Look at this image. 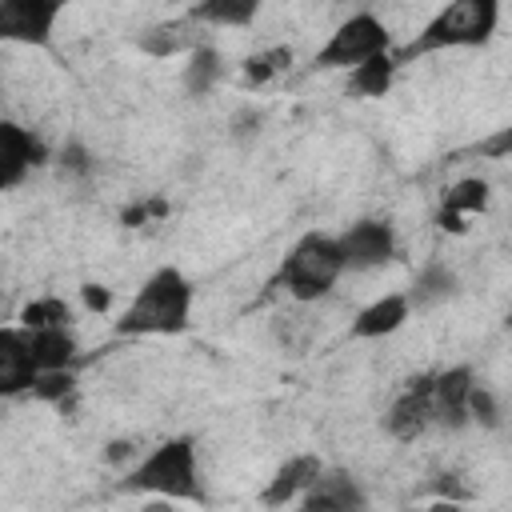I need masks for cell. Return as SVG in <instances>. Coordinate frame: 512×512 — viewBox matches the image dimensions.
<instances>
[{
	"mask_svg": "<svg viewBox=\"0 0 512 512\" xmlns=\"http://www.w3.org/2000/svg\"><path fill=\"white\" fill-rule=\"evenodd\" d=\"M188 316H192V284L180 268L164 264L136 288L116 328L124 336H176L188 328Z\"/></svg>",
	"mask_w": 512,
	"mask_h": 512,
	"instance_id": "1",
	"label": "cell"
},
{
	"mask_svg": "<svg viewBox=\"0 0 512 512\" xmlns=\"http://www.w3.org/2000/svg\"><path fill=\"white\" fill-rule=\"evenodd\" d=\"M500 24V0H448L420 32L412 44H404L396 52V60H412V56H428V52H444V48H480L492 40Z\"/></svg>",
	"mask_w": 512,
	"mask_h": 512,
	"instance_id": "2",
	"label": "cell"
},
{
	"mask_svg": "<svg viewBox=\"0 0 512 512\" xmlns=\"http://www.w3.org/2000/svg\"><path fill=\"white\" fill-rule=\"evenodd\" d=\"M344 272H348V264H344L340 240L324 236V232H304L280 264V284L288 288L292 300L312 304V300L328 296Z\"/></svg>",
	"mask_w": 512,
	"mask_h": 512,
	"instance_id": "3",
	"label": "cell"
},
{
	"mask_svg": "<svg viewBox=\"0 0 512 512\" xmlns=\"http://www.w3.org/2000/svg\"><path fill=\"white\" fill-rule=\"evenodd\" d=\"M124 484L132 492H152V496H168V500H204L200 492V468H196V444L188 436L164 440L160 448H152L136 468H128Z\"/></svg>",
	"mask_w": 512,
	"mask_h": 512,
	"instance_id": "4",
	"label": "cell"
},
{
	"mask_svg": "<svg viewBox=\"0 0 512 512\" xmlns=\"http://www.w3.org/2000/svg\"><path fill=\"white\" fill-rule=\"evenodd\" d=\"M388 44H392V36H388V28H384V20L380 16H372V12H356V16H348L332 36H328V44L316 52V68H356V64H364L368 56H376V52H388Z\"/></svg>",
	"mask_w": 512,
	"mask_h": 512,
	"instance_id": "5",
	"label": "cell"
},
{
	"mask_svg": "<svg viewBox=\"0 0 512 512\" xmlns=\"http://www.w3.org/2000/svg\"><path fill=\"white\" fill-rule=\"evenodd\" d=\"M60 16V0H0V40L24 48H48Z\"/></svg>",
	"mask_w": 512,
	"mask_h": 512,
	"instance_id": "6",
	"label": "cell"
},
{
	"mask_svg": "<svg viewBox=\"0 0 512 512\" xmlns=\"http://www.w3.org/2000/svg\"><path fill=\"white\" fill-rule=\"evenodd\" d=\"M336 240H340L344 264H348L352 272L384 268V264L396 256V232H392L388 220H356V224H348Z\"/></svg>",
	"mask_w": 512,
	"mask_h": 512,
	"instance_id": "7",
	"label": "cell"
},
{
	"mask_svg": "<svg viewBox=\"0 0 512 512\" xmlns=\"http://www.w3.org/2000/svg\"><path fill=\"white\" fill-rule=\"evenodd\" d=\"M428 424H432V376L424 372V376H412L408 388L392 400V408L384 416V428H388L392 440L412 444L428 432Z\"/></svg>",
	"mask_w": 512,
	"mask_h": 512,
	"instance_id": "8",
	"label": "cell"
},
{
	"mask_svg": "<svg viewBox=\"0 0 512 512\" xmlns=\"http://www.w3.org/2000/svg\"><path fill=\"white\" fill-rule=\"evenodd\" d=\"M476 376L468 364H456V368H444L432 376V424H444L452 432L468 428L472 416H468V392H472Z\"/></svg>",
	"mask_w": 512,
	"mask_h": 512,
	"instance_id": "9",
	"label": "cell"
},
{
	"mask_svg": "<svg viewBox=\"0 0 512 512\" xmlns=\"http://www.w3.org/2000/svg\"><path fill=\"white\" fill-rule=\"evenodd\" d=\"M48 164V148L40 136H32L28 128H20L16 120L0 124V184L16 188L32 168Z\"/></svg>",
	"mask_w": 512,
	"mask_h": 512,
	"instance_id": "10",
	"label": "cell"
},
{
	"mask_svg": "<svg viewBox=\"0 0 512 512\" xmlns=\"http://www.w3.org/2000/svg\"><path fill=\"white\" fill-rule=\"evenodd\" d=\"M36 356H32V340L24 324H8L0 332V392L4 396H20L32 392L36 380Z\"/></svg>",
	"mask_w": 512,
	"mask_h": 512,
	"instance_id": "11",
	"label": "cell"
},
{
	"mask_svg": "<svg viewBox=\"0 0 512 512\" xmlns=\"http://www.w3.org/2000/svg\"><path fill=\"white\" fill-rule=\"evenodd\" d=\"M364 504H368V496L344 468H324L312 480V488L300 496V508H308V512H352Z\"/></svg>",
	"mask_w": 512,
	"mask_h": 512,
	"instance_id": "12",
	"label": "cell"
},
{
	"mask_svg": "<svg viewBox=\"0 0 512 512\" xmlns=\"http://www.w3.org/2000/svg\"><path fill=\"white\" fill-rule=\"evenodd\" d=\"M324 472V464H320V456H292V460H284L280 468H276V476L268 480V488L260 492V500L268 504V508H288V504H300V496L312 488V480Z\"/></svg>",
	"mask_w": 512,
	"mask_h": 512,
	"instance_id": "13",
	"label": "cell"
},
{
	"mask_svg": "<svg viewBox=\"0 0 512 512\" xmlns=\"http://www.w3.org/2000/svg\"><path fill=\"white\" fill-rule=\"evenodd\" d=\"M408 316H412V300H408L404 292H388V296H380V300H372V304H364V308L356 312L352 336H356V340L392 336V332H400V328L408 324Z\"/></svg>",
	"mask_w": 512,
	"mask_h": 512,
	"instance_id": "14",
	"label": "cell"
},
{
	"mask_svg": "<svg viewBox=\"0 0 512 512\" xmlns=\"http://www.w3.org/2000/svg\"><path fill=\"white\" fill-rule=\"evenodd\" d=\"M396 68H400V60H396L392 52H376V56H368L364 64H356V68L348 72V88H352L356 96H364V100H380V96L392 92Z\"/></svg>",
	"mask_w": 512,
	"mask_h": 512,
	"instance_id": "15",
	"label": "cell"
},
{
	"mask_svg": "<svg viewBox=\"0 0 512 512\" xmlns=\"http://www.w3.org/2000/svg\"><path fill=\"white\" fill-rule=\"evenodd\" d=\"M264 0H196L188 12V24H212V28H248L260 16Z\"/></svg>",
	"mask_w": 512,
	"mask_h": 512,
	"instance_id": "16",
	"label": "cell"
},
{
	"mask_svg": "<svg viewBox=\"0 0 512 512\" xmlns=\"http://www.w3.org/2000/svg\"><path fill=\"white\" fill-rule=\"evenodd\" d=\"M28 340H32V356H36V368H72L76 364V336L72 328H28Z\"/></svg>",
	"mask_w": 512,
	"mask_h": 512,
	"instance_id": "17",
	"label": "cell"
},
{
	"mask_svg": "<svg viewBox=\"0 0 512 512\" xmlns=\"http://www.w3.org/2000/svg\"><path fill=\"white\" fill-rule=\"evenodd\" d=\"M220 72H224V60H220V52H216L212 44L188 48V60H184V92H188L192 100L208 96V92L216 88Z\"/></svg>",
	"mask_w": 512,
	"mask_h": 512,
	"instance_id": "18",
	"label": "cell"
},
{
	"mask_svg": "<svg viewBox=\"0 0 512 512\" xmlns=\"http://www.w3.org/2000/svg\"><path fill=\"white\" fill-rule=\"evenodd\" d=\"M448 296H456V272L448 264H440V260L424 264L416 272V280H412V292H408L412 308H432V304H444Z\"/></svg>",
	"mask_w": 512,
	"mask_h": 512,
	"instance_id": "19",
	"label": "cell"
},
{
	"mask_svg": "<svg viewBox=\"0 0 512 512\" xmlns=\"http://www.w3.org/2000/svg\"><path fill=\"white\" fill-rule=\"evenodd\" d=\"M440 208L460 212V216H476L488 208V180L480 176H460L440 192Z\"/></svg>",
	"mask_w": 512,
	"mask_h": 512,
	"instance_id": "20",
	"label": "cell"
},
{
	"mask_svg": "<svg viewBox=\"0 0 512 512\" xmlns=\"http://www.w3.org/2000/svg\"><path fill=\"white\" fill-rule=\"evenodd\" d=\"M32 396L60 404V408H72L76 404V372L72 368H40L32 380Z\"/></svg>",
	"mask_w": 512,
	"mask_h": 512,
	"instance_id": "21",
	"label": "cell"
},
{
	"mask_svg": "<svg viewBox=\"0 0 512 512\" xmlns=\"http://www.w3.org/2000/svg\"><path fill=\"white\" fill-rule=\"evenodd\" d=\"M16 324H24V328H64V324H72V308L60 300V296H36V300H28L24 308H20V316H16Z\"/></svg>",
	"mask_w": 512,
	"mask_h": 512,
	"instance_id": "22",
	"label": "cell"
},
{
	"mask_svg": "<svg viewBox=\"0 0 512 512\" xmlns=\"http://www.w3.org/2000/svg\"><path fill=\"white\" fill-rule=\"evenodd\" d=\"M292 64V48H268L244 60V84L248 88H264L268 80H276L284 68Z\"/></svg>",
	"mask_w": 512,
	"mask_h": 512,
	"instance_id": "23",
	"label": "cell"
},
{
	"mask_svg": "<svg viewBox=\"0 0 512 512\" xmlns=\"http://www.w3.org/2000/svg\"><path fill=\"white\" fill-rule=\"evenodd\" d=\"M192 40L180 24H156V28H144L140 32V48L148 56H172V52H184Z\"/></svg>",
	"mask_w": 512,
	"mask_h": 512,
	"instance_id": "24",
	"label": "cell"
},
{
	"mask_svg": "<svg viewBox=\"0 0 512 512\" xmlns=\"http://www.w3.org/2000/svg\"><path fill=\"white\" fill-rule=\"evenodd\" d=\"M468 416L480 428H500V400L484 384H472V392H468Z\"/></svg>",
	"mask_w": 512,
	"mask_h": 512,
	"instance_id": "25",
	"label": "cell"
},
{
	"mask_svg": "<svg viewBox=\"0 0 512 512\" xmlns=\"http://www.w3.org/2000/svg\"><path fill=\"white\" fill-rule=\"evenodd\" d=\"M56 164H60V172H64V176H72V180H84V176H92V152H88L80 140H68V144L60 148Z\"/></svg>",
	"mask_w": 512,
	"mask_h": 512,
	"instance_id": "26",
	"label": "cell"
},
{
	"mask_svg": "<svg viewBox=\"0 0 512 512\" xmlns=\"http://www.w3.org/2000/svg\"><path fill=\"white\" fill-rule=\"evenodd\" d=\"M260 128H264V116H260L256 108H244V112H236V116H232V136H236L240 144L256 140V136H260Z\"/></svg>",
	"mask_w": 512,
	"mask_h": 512,
	"instance_id": "27",
	"label": "cell"
},
{
	"mask_svg": "<svg viewBox=\"0 0 512 512\" xmlns=\"http://www.w3.org/2000/svg\"><path fill=\"white\" fill-rule=\"evenodd\" d=\"M164 212H168V204H164L160 196H152V200H144V204L124 208V224H128V228H140V224H148V220H156V216H164Z\"/></svg>",
	"mask_w": 512,
	"mask_h": 512,
	"instance_id": "28",
	"label": "cell"
},
{
	"mask_svg": "<svg viewBox=\"0 0 512 512\" xmlns=\"http://www.w3.org/2000/svg\"><path fill=\"white\" fill-rule=\"evenodd\" d=\"M80 300H84L88 312H108V308H112V292H108L104 284H84V288H80Z\"/></svg>",
	"mask_w": 512,
	"mask_h": 512,
	"instance_id": "29",
	"label": "cell"
},
{
	"mask_svg": "<svg viewBox=\"0 0 512 512\" xmlns=\"http://www.w3.org/2000/svg\"><path fill=\"white\" fill-rule=\"evenodd\" d=\"M436 492H440L448 504H456V500H468V492L460 488V476H440V480H436Z\"/></svg>",
	"mask_w": 512,
	"mask_h": 512,
	"instance_id": "30",
	"label": "cell"
},
{
	"mask_svg": "<svg viewBox=\"0 0 512 512\" xmlns=\"http://www.w3.org/2000/svg\"><path fill=\"white\" fill-rule=\"evenodd\" d=\"M436 224H440L444 232H456V236H464V232H468L464 216H460V212H448V208H440V212H436Z\"/></svg>",
	"mask_w": 512,
	"mask_h": 512,
	"instance_id": "31",
	"label": "cell"
},
{
	"mask_svg": "<svg viewBox=\"0 0 512 512\" xmlns=\"http://www.w3.org/2000/svg\"><path fill=\"white\" fill-rule=\"evenodd\" d=\"M132 452H136L132 440H112L108 452H104V460H108V464H124V460H132Z\"/></svg>",
	"mask_w": 512,
	"mask_h": 512,
	"instance_id": "32",
	"label": "cell"
},
{
	"mask_svg": "<svg viewBox=\"0 0 512 512\" xmlns=\"http://www.w3.org/2000/svg\"><path fill=\"white\" fill-rule=\"evenodd\" d=\"M484 152H488V156H504V152H512V128H504L500 136H492V140L484 144Z\"/></svg>",
	"mask_w": 512,
	"mask_h": 512,
	"instance_id": "33",
	"label": "cell"
},
{
	"mask_svg": "<svg viewBox=\"0 0 512 512\" xmlns=\"http://www.w3.org/2000/svg\"><path fill=\"white\" fill-rule=\"evenodd\" d=\"M508 324H512V312H508Z\"/></svg>",
	"mask_w": 512,
	"mask_h": 512,
	"instance_id": "34",
	"label": "cell"
}]
</instances>
